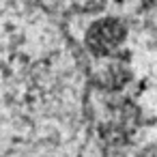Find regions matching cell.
<instances>
[{"label":"cell","instance_id":"6da1fadb","mask_svg":"<svg viewBox=\"0 0 157 157\" xmlns=\"http://www.w3.org/2000/svg\"><path fill=\"white\" fill-rule=\"evenodd\" d=\"M123 33L125 30L116 20H105V22H99L90 28L86 43L95 54H108L123 41Z\"/></svg>","mask_w":157,"mask_h":157}]
</instances>
